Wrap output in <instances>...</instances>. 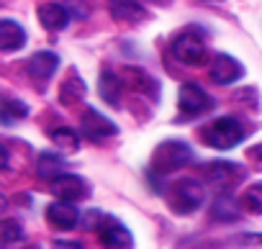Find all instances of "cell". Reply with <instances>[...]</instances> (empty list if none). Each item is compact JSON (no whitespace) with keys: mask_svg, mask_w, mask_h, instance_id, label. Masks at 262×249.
<instances>
[{"mask_svg":"<svg viewBox=\"0 0 262 249\" xmlns=\"http://www.w3.org/2000/svg\"><path fill=\"white\" fill-rule=\"evenodd\" d=\"M82 98H85V82L72 72V75L62 82V87H59V103L75 105V103H80Z\"/></svg>","mask_w":262,"mask_h":249,"instance_id":"cell-19","label":"cell"},{"mask_svg":"<svg viewBox=\"0 0 262 249\" xmlns=\"http://www.w3.org/2000/svg\"><path fill=\"white\" fill-rule=\"evenodd\" d=\"M203 3H224V0H203Z\"/></svg>","mask_w":262,"mask_h":249,"instance_id":"cell-26","label":"cell"},{"mask_svg":"<svg viewBox=\"0 0 262 249\" xmlns=\"http://www.w3.org/2000/svg\"><path fill=\"white\" fill-rule=\"evenodd\" d=\"M111 218H113V216H108V213H103V211H90V213H85V216H82V226H85L88 231H93V229L105 226Z\"/></svg>","mask_w":262,"mask_h":249,"instance_id":"cell-24","label":"cell"},{"mask_svg":"<svg viewBox=\"0 0 262 249\" xmlns=\"http://www.w3.org/2000/svg\"><path fill=\"white\" fill-rule=\"evenodd\" d=\"M47 223L57 231H72L80 223V211L72 206V200L57 198L54 203L47 206Z\"/></svg>","mask_w":262,"mask_h":249,"instance_id":"cell-10","label":"cell"},{"mask_svg":"<svg viewBox=\"0 0 262 249\" xmlns=\"http://www.w3.org/2000/svg\"><path fill=\"white\" fill-rule=\"evenodd\" d=\"M201 142L211 149H219V152L234 149L236 144L244 142V126L234 116L213 118L211 123H206V126L201 129Z\"/></svg>","mask_w":262,"mask_h":249,"instance_id":"cell-2","label":"cell"},{"mask_svg":"<svg viewBox=\"0 0 262 249\" xmlns=\"http://www.w3.org/2000/svg\"><path fill=\"white\" fill-rule=\"evenodd\" d=\"M98 93H100V98H103L108 105H118V103H121V95H123V82H121V77H118L113 70H103L100 77H98Z\"/></svg>","mask_w":262,"mask_h":249,"instance_id":"cell-16","label":"cell"},{"mask_svg":"<svg viewBox=\"0 0 262 249\" xmlns=\"http://www.w3.org/2000/svg\"><path fill=\"white\" fill-rule=\"evenodd\" d=\"M80 134L88 139V142H103V139H111L118 134V126L105 118L103 113H98L95 108H88L85 113H80Z\"/></svg>","mask_w":262,"mask_h":249,"instance_id":"cell-7","label":"cell"},{"mask_svg":"<svg viewBox=\"0 0 262 249\" xmlns=\"http://www.w3.org/2000/svg\"><path fill=\"white\" fill-rule=\"evenodd\" d=\"M242 75H244V67L231 54H216L208 64V77L213 85H224V87L234 85L236 80H242Z\"/></svg>","mask_w":262,"mask_h":249,"instance_id":"cell-8","label":"cell"},{"mask_svg":"<svg viewBox=\"0 0 262 249\" xmlns=\"http://www.w3.org/2000/svg\"><path fill=\"white\" fill-rule=\"evenodd\" d=\"M26 29L21 26V24H16V21H11V18H3L0 21V52H6V54H11V52H18L24 44H26Z\"/></svg>","mask_w":262,"mask_h":249,"instance_id":"cell-13","label":"cell"},{"mask_svg":"<svg viewBox=\"0 0 262 249\" xmlns=\"http://www.w3.org/2000/svg\"><path fill=\"white\" fill-rule=\"evenodd\" d=\"M57 67H59V57L54 54V52H36L31 59H29V64H26V72H29V77L34 80V82H47L54 72H57Z\"/></svg>","mask_w":262,"mask_h":249,"instance_id":"cell-11","label":"cell"},{"mask_svg":"<svg viewBox=\"0 0 262 249\" xmlns=\"http://www.w3.org/2000/svg\"><path fill=\"white\" fill-rule=\"evenodd\" d=\"M21 239H24V229H21L18 221L6 218L3 223H0V241H3V244H16Z\"/></svg>","mask_w":262,"mask_h":249,"instance_id":"cell-23","label":"cell"},{"mask_svg":"<svg viewBox=\"0 0 262 249\" xmlns=\"http://www.w3.org/2000/svg\"><path fill=\"white\" fill-rule=\"evenodd\" d=\"M29 116V105L18 98H3V110H0V121L3 126H11L16 121H24Z\"/></svg>","mask_w":262,"mask_h":249,"instance_id":"cell-21","label":"cell"},{"mask_svg":"<svg viewBox=\"0 0 262 249\" xmlns=\"http://www.w3.org/2000/svg\"><path fill=\"white\" fill-rule=\"evenodd\" d=\"M54 246H82V244H80V241H62V239H57Z\"/></svg>","mask_w":262,"mask_h":249,"instance_id":"cell-25","label":"cell"},{"mask_svg":"<svg viewBox=\"0 0 262 249\" xmlns=\"http://www.w3.org/2000/svg\"><path fill=\"white\" fill-rule=\"evenodd\" d=\"M213 105H216L213 98H211L201 85H195V82H185V85H180V93H178V108H180V116H183L185 121H190V118H195V116L211 110Z\"/></svg>","mask_w":262,"mask_h":249,"instance_id":"cell-5","label":"cell"},{"mask_svg":"<svg viewBox=\"0 0 262 249\" xmlns=\"http://www.w3.org/2000/svg\"><path fill=\"white\" fill-rule=\"evenodd\" d=\"M64 167V160L62 154H54V152H41L39 154V165H36V172L41 180H54Z\"/></svg>","mask_w":262,"mask_h":249,"instance_id":"cell-20","label":"cell"},{"mask_svg":"<svg viewBox=\"0 0 262 249\" xmlns=\"http://www.w3.org/2000/svg\"><path fill=\"white\" fill-rule=\"evenodd\" d=\"M206 172V183L211 188H216L219 193H229L236 183H242L244 177V167L242 165H234V162H224V160H216V162H208L203 167Z\"/></svg>","mask_w":262,"mask_h":249,"instance_id":"cell-6","label":"cell"},{"mask_svg":"<svg viewBox=\"0 0 262 249\" xmlns=\"http://www.w3.org/2000/svg\"><path fill=\"white\" fill-rule=\"evenodd\" d=\"M165 198H167V206H170L175 213L185 216V213H193V211H198V208L203 206L206 193H203V185H201V183L185 177V180H175V183L165 190Z\"/></svg>","mask_w":262,"mask_h":249,"instance_id":"cell-3","label":"cell"},{"mask_svg":"<svg viewBox=\"0 0 262 249\" xmlns=\"http://www.w3.org/2000/svg\"><path fill=\"white\" fill-rule=\"evenodd\" d=\"M111 16L118 24L134 26V24H142L147 18V11H144L142 3H137V0H111Z\"/></svg>","mask_w":262,"mask_h":249,"instance_id":"cell-12","label":"cell"},{"mask_svg":"<svg viewBox=\"0 0 262 249\" xmlns=\"http://www.w3.org/2000/svg\"><path fill=\"white\" fill-rule=\"evenodd\" d=\"M39 24L47 31H62L70 24V8L62 3H47L39 8Z\"/></svg>","mask_w":262,"mask_h":249,"instance_id":"cell-15","label":"cell"},{"mask_svg":"<svg viewBox=\"0 0 262 249\" xmlns=\"http://www.w3.org/2000/svg\"><path fill=\"white\" fill-rule=\"evenodd\" d=\"M170 52H172V57H175L180 64H188V67H201V64H206V59H208L206 41H203L201 31H195V29L180 31V34L172 39Z\"/></svg>","mask_w":262,"mask_h":249,"instance_id":"cell-4","label":"cell"},{"mask_svg":"<svg viewBox=\"0 0 262 249\" xmlns=\"http://www.w3.org/2000/svg\"><path fill=\"white\" fill-rule=\"evenodd\" d=\"M239 203H242V208H244L247 213L259 216V213H262V183H252V185H247V190L242 193Z\"/></svg>","mask_w":262,"mask_h":249,"instance_id":"cell-22","label":"cell"},{"mask_svg":"<svg viewBox=\"0 0 262 249\" xmlns=\"http://www.w3.org/2000/svg\"><path fill=\"white\" fill-rule=\"evenodd\" d=\"M80 137H82V134H77V131L70 129V126H59V129H52V131H49L52 144H54L62 154H75V152L80 149Z\"/></svg>","mask_w":262,"mask_h":249,"instance_id":"cell-18","label":"cell"},{"mask_svg":"<svg viewBox=\"0 0 262 249\" xmlns=\"http://www.w3.org/2000/svg\"><path fill=\"white\" fill-rule=\"evenodd\" d=\"M49 190H52V195H57L62 200H72V203L90 195V185L80 175H72V172H59L54 180H49Z\"/></svg>","mask_w":262,"mask_h":249,"instance_id":"cell-9","label":"cell"},{"mask_svg":"<svg viewBox=\"0 0 262 249\" xmlns=\"http://www.w3.org/2000/svg\"><path fill=\"white\" fill-rule=\"evenodd\" d=\"M195 162V152L190 144L185 142H165L155 149V157H152V165H149V177L157 180V177H165L175 170H183L185 165H193Z\"/></svg>","mask_w":262,"mask_h":249,"instance_id":"cell-1","label":"cell"},{"mask_svg":"<svg viewBox=\"0 0 262 249\" xmlns=\"http://www.w3.org/2000/svg\"><path fill=\"white\" fill-rule=\"evenodd\" d=\"M98 234H100L98 239H100L103 246H113V249H118V246H131V244H134V236H131V231H128L126 226H121L116 218H111L105 226H100Z\"/></svg>","mask_w":262,"mask_h":249,"instance_id":"cell-14","label":"cell"},{"mask_svg":"<svg viewBox=\"0 0 262 249\" xmlns=\"http://www.w3.org/2000/svg\"><path fill=\"white\" fill-rule=\"evenodd\" d=\"M244 208H242V203L234 198V195H229V193H219V198L213 200V206H211V216L216 218V221H239V213H242Z\"/></svg>","mask_w":262,"mask_h":249,"instance_id":"cell-17","label":"cell"}]
</instances>
